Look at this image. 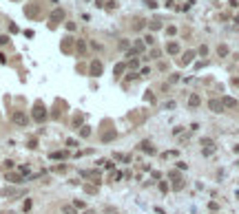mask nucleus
I'll list each match as a JSON object with an SVG mask.
<instances>
[{
    "instance_id": "28",
    "label": "nucleus",
    "mask_w": 239,
    "mask_h": 214,
    "mask_svg": "<svg viewBox=\"0 0 239 214\" xmlns=\"http://www.w3.org/2000/svg\"><path fill=\"white\" fill-rule=\"evenodd\" d=\"M168 177H170V179H173V181H175V179H181V177H179V172H177V170H173V172H170V174H168Z\"/></svg>"
},
{
    "instance_id": "30",
    "label": "nucleus",
    "mask_w": 239,
    "mask_h": 214,
    "mask_svg": "<svg viewBox=\"0 0 239 214\" xmlns=\"http://www.w3.org/2000/svg\"><path fill=\"white\" fill-rule=\"evenodd\" d=\"M62 210H64V214H73V207H71V205H64Z\"/></svg>"
},
{
    "instance_id": "6",
    "label": "nucleus",
    "mask_w": 239,
    "mask_h": 214,
    "mask_svg": "<svg viewBox=\"0 0 239 214\" xmlns=\"http://www.w3.org/2000/svg\"><path fill=\"white\" fill-rule=\"evenodd\" d=\"M82 177L84 179H95V183H102L100 181V170H82Z\"/></svg>"
},
{
    "instance_id": "19",
    "label": "nucleus",
    "mask_w": 239,
    "mask_h": 214,
    "mask_svg": "<svg viewBox=\"0 0 239 214\" xmlns=\"http://www.w3.org/2000/svg\"><path fill=\"white\" fill-rule=\"evenodd\" d=\"M217 53L221 55V58H226V55H228V47H224V44H221V47L217 49Z\"/></svg>"
},
{
    "instance_id": "2",
    "label": "nucleus",
    "mask_w": 239,
    "mask_h": 214,
    "mask_svg": "<svg viewBox=\"0 0 239 214\" xmlns=\"http://www.w3.org/2000/svg\"><path fill=\"white\" fill-rule=\"evenodd\" d=\"M33 119H36V121H44V119H47V110H44L42 102H36V106H33Z\"/></svg>"
},
{
    "instance_id": "23",
    "label": "nucleus",
    "mask_w": 239,
    "mask_h": 214,
    "mask_svg": "<svg viewBox=\"0 0 239 214\" xmlns=\"http://www.w3.org/2000/svg\"><path fill=\"white\" fill-rule=\"evenodd\" d=\"M199 55H208V47L206 44H202V47H199V51H197Z\"/></svg>"
},
{
    "instance_id": "29",
    "label": "nucleus",
    "mask_w": 239,
    "mask_h": 214,
    "mask_svg": "<svg viewBox=\"0 0 239 214\" xmlns=\"http://www.w3.org/2000/svg\"><path fill=\"white\" fill-rule=\"evenodd\" d=\"M7 42H9V38H7V36H0V47H4Z\"/></svg>"
},
{
    "instance_id": "13",
    "label": "nucleus",
    "mask_w": 239,
    "mask_h": 214,
    "mask_svg": "<svg viewBox=\"0 0 239 214\" xmlns=\"http://www.w3.org/2000/svg\"><path fill=\"white\" fill-rule=\"evenodd\" d=\"M7 181H11V183H22V177H20V174L9 172V174H7Z\"/></svg>"
},
{
    "instance_id": "9",
    "label": "nucleus",
    "mask_w": 239,
    "mask_h": 214,
    "mask_svg": "<svg viewBox=\"0 0 239 214\" xmlns=\"http://www.w3.org/2000/svg\"><path fill=\"white\" fill-rule=\"evenodd\" d=\"M166 51H168L170 55H177V53H179V44H177V42H168V44H166Z\"/></svg>"
},
{
    "instance_id": "34",
    "label": "nucleus",
    "mask_w": 239,
    "mask_h": 214,
    "mask_svg": "<svg viewBox=\"0 0 239 214\" xmlns=\"http://www.w3.org/2000/svg\"><path fill=\"white\" fill-rule=\"evenodd\" d=\"M84 214H93V210H87V212H84Z\"/></svg>"
},
{
    "instance_id": "5",
    "label": "nucleus",
    "mask_w": 239,
    "mask_h": 214,
    "mask_svg": "<svg viewBox=\"0 0 239 214\" xmlns=\"http://www.w3.org/2000/svg\"><path fill=\"white\" fill-rule=\"evenodd\" d=\"M208 108L213 110V113H224V110H226L221 99H210V102H208Z\"/></svg>"
},
{
    "instance_id": "24",
    "label": "nucleus",
    "mask_w": 239,
    "mask_h": 214,
    "mask_svg": "<svg viewBox=\"0 0 239 214\" xmlns=\"http://www.w3.org/2000/svg\"><path fill=\"white\" fill-rule=\"evenodd\" d=\"M51 159H64V153H51Z\"/></svg>"
},
{
    "instance_id": "17",
    "label": "nucleus",
    "mask_w": 239,
    "mask_h": 214,
    "mask_svg": "<svg viewBox=\"0 0 239 214\" xmlns=\"http://www.w3.org/2000/svg\"><path fill=\"white\" fill-rule=\"evenodd\" d=\"M89 135H91V128H89V126H82V128H80V137H89Z\"/></svg>"
},
{
    "instance_id": "20",
    "label": "nucleus",
    "mask_w": 239,
    "mask_h": 214,
    "mask_svg": "<svg viewBox=\"0 0 239 214\" xmlns=\"http://www.w3.org/2000/svg\"><path fill=\"white\" fill-rule=\"evenodd\" d=\"M84 192H89V194H95V192H98V188H95V185H84Z\"/></svg>"
},
{
    "instance_id": "31",
    "label": "nucleus",
    "mask_w": 239,
    "mask_h": 214,
    "mask_svg": "<svg viewBox=\"0 0 239 214\" xmlns=\"http://www.w3.org/2000/svg\"><path fill=\"white\" fill-rule=\"evenodd\" d=\"M175 31H177L175 27H168V29H166V33H168V36H175Z\"/></svg>"
},
{
    "instance_id": "11",
    "label": "nucleus",
    "mask_w": 239,
    "mask_h": 214,
    "mask_svg": "<svg viewBox=\"0 0 239 214\" xmlns=\"http://www.w3.org/2000/svg\"><path fill=\"white\" fill-rule=\"evenodd\" d=\"M193 58H195V51H186V53H184V58H181V64H190Z\"/></svg>"
},
{
    "instance_id": "4",
    "label": "nucleus",
    "mask_w": 239,
    "mask_h": 214,
    "mask_svg": "<svg viewBox=\"0 0 239 214\" xmlns=\"http://www.w3.org/2000/svg\"><path fill=\"white\" fill-rule=\"evenodd\" d=\"M102 69H104V66H102V62H100V60H93V62H91L89 73H91L93 77H100V75H102Z\"/></svg>"
},
{
    "instance_id": "14",
    "label": "nucleus",
    "mask_w": 239,
    "mask_h": 214,
    "mask_svg": "<svg viewBox=\"0 0 239 214\" xmlns=\"http://www.w3.org/2000/svg\"><path fill=\"white\" fill-rule=\"evenodd\" d=\"M71 47H73V38H71V36H66V38H64V44H62V49H66V51H69Z\"/></svg>"
},
{
    "instance_id": "33",
    "label": "nucleus",
    "mask_w": 239,
    "mask_h": 214,
    "mask_svg": "<svg viewBox=\"0 0 239 214\" xmlns=\"http://www.w3.org/2000/svg\"><path fill=\"white\" fill-rule=\"evenodd\" d=\"M202 146H206V148H208V146H213V141H210V139H202Z\"/></svg>"
},
{
    "instance_id": "10",
    "label": "nucleus",
    "mask_w": 239,
    "mask_h": 214,
    "mask_svg": "<svg viewBox=\"0 0 239 214\" xmlns=\"http://www.w3.org/2000/svg\"><path fill=\"white\" fill-rule=\"evenodd\" d=\"M140 148L144 150L146 155H155V148H153V146H151L149 141H142V144H140Z\"/></svg>"
},
{
    "instance_id": "16",
    "label": "nucleus",
    "mask_w": 239,
    "mask_h": 214,
    "mask_svg": "<svg viewBox=\"0 0 239 214\" xmlns=\"http://www.w3.org/2000/svg\"><path fill=\"white\" fill-rule=\"evenodd\" d=\"M149 27H151V29H153V31H157V29H162V20H153V22H151V24H149Z\"/></svg>"
},
{
    "instance_id": "26",
    "label": "nucleus",
    "mask_w": 239,
    "mask_h": 214,
    "mask_svg": "<svg viewBox=\"0 0 239 214\" xmlns=\"http://www.w3.org/2000/svg\"><path fill=\"white\" fill-rule=\"evenodd\" d=\"M31 205H33V203H31V199H27V201H25V205H22V207H25V212H29V210H31Z\"/></svg>"
},
{
    "instance_id": "35",
    "label": "nucleus",
    "mask_w": 239,
    "mask_h": 214,
    "mask_svg": "<svg viewBox=\"0 0 239 214\" xmlns=\"http://www.w3.org/2000/svg\"><path fill=\"white\" fill-rule=\"evenodd\" d=\"M237 196H239V190H237Z\"/></svg>"
},
{
    "instance_id": "1",
    "label": "nucleus",
    "mask_w": 239,
    "mask_h": 214,
    "mask_svg": "<svg viewBox=\"0 0 239 214\" xmlns=\"http://www.w3.org/2000/svg\"><path fill=\"white\" fill-rule=\"evenodd\" d=\"M11 121H13L16 126H27V124H29V117H27V113L16 110V113H11Z\"/></svg>"
},
{
    "instance_id": "12",
    "label": "nucleus",
    "mask_w": 239,
    "mask_h": 214,
    "mask_svg": "<svg viewBox=\"0 0 239 214\" xmlns=\"http://www.w3.org/2000/svg\"><path fill=\"white\" fill-rule=\"evenodd\" d=\"M199 102H202V99H199V95H190V97H188V106H190V108H197Z\"/></svg>"
},
{
    "instance_id": "22",
    "label": "nucleus",
    "mask_w": 239,
    "mask_h": 214,
    "mask_svg": "<svg viewBox=\"0 0 239 214\" xmlns=\"http://www.w3.org/2000/svg\"><path fill=\"white\" fill-rule=\"evenodd\" d=\"M122 73H124V64H115V75L120 77Z\"/></svg>"
},
{
    "instance_id": "21",
    "label": "nucleus",
    "mask_w": 239,
    "mask_h": 214,
    "mask_svg": "<svg viewBox=\"0 0 239 214\" xmlns=\"http://www.w3.org/2000/svg\"><path fill=\"white\" fill-rule=\"evenodd\" d=\"M133 49H135V51H137V53H142V51H144V42H140V40H137V42H135V47H133Z\"/></svg>"
},
{
    "instance_id": "7",
    "label": "nucleus",
    "mask_w": 239,
    "mask_h": 214,
    "mask_svg": "<svg viewBox=\"0 0 239 214\" xmlns=\"http://www.w3.org/2000/svg\"><path fill=\"white\" fill-rule=\"evenodd\" d=\"M115 137H117V130H106V133H102V135H100V139H102V141H104V144L113 141V139H115Z\"/></svg>"
},
{
    "instance_id": "32",
    "label": "nucleus",
    "mask_w": 239,
    "mask_h": 214,
    "mask_svg": "<svg viewBox=\"0 0 239 214\" xmlns=\"http://www.w3.org/2000/svg\"><path fill=\"white\" fill-rule=\"evenodd\" d=\"M29 148H38V141H36V139H29Z\"/></svg>"
},
{
    "instance_id": "15",
    "label": "nucleus",
    "mask_w": 239,
    "mask_h": 214,
    "mask_svg": "<svg viewBox=\"0 0 239 214\" xmlns=\"http://www.w3.org/2000/svg\"><path fill=\"white\" fill-rule=\"evenodd\" d=\"M184 188V179H175L173 181V190H181Z\"/></svg>"
},
{
    "instance_id": "8",
    "label": "nucleus",
    "mask_w": 239,
    "mask_h": 214,
    "mask_svg": "<svg viewBox=\"0 0 239 214\" xmlns=\"http://www.w3.org/2000/svg\"><path fill=\"white\" fill-rule=\"evenodd\" d=\"M221 102H224V108H237V106H239V102L235 97H224Z\"/></svg>"
},
{
    "instance_id": "3",
    "label": "nucleus",
    "mask_w": 239,
    "mask_h": 214,
    "mask_svg": "<svg viewBox=\"0 0 239 214\" xmlns=\"http://www.w3.org/2000/svg\"><path fill=\"white\" fill-rule=\"evenodd\" d=\"M64 20V9H53L51 11V16H49V22H51V27H55L58 22Z\"/></svg>"
},
{
    "instance_id": "25",
    "label": "nucleus",
    "mask_w": 239,
    "mask_h": 214,
    "mask_svg": "<svg viewBox=\"0 0 239 214\" xmlns=\"http://www.w3.org/2000/svg\"><path fill=\"white\" fill-rule=\"evenodd\" d=\"M100 163H104V168H106V170H113V166H115L113 161H100Z\"/></svg>"
},
{
    "instance_id": "27",
    "label": "nucleus",
    "mask_w": 239,
    "mask_h": 214,
    "mask_svg": "<svg viewBox=\"0 0 239 214\" xmlns=\"http://www.w3.org/2000/svg\"><path fill=\"white\" fill-rule=\"evenodd\" d=\"M144 2H146V7H151V9H155V7H157L155 0H144Z\"/></svg>"
},
{
    "instance_id": "18",
    "label": "nucleus",
    "mask_w": 239,
    "mask_h": 214,
    "mask_svg": "<svg viewBox=\"0 0 239 214\" xmlns=\"http://www.w3.org/2000/svg\"><path fill=\"white\" fill-rule=\"evenodd\" d=\"M25 13H27V16H38V7H27Z\"/></svg>"
}]
</instances>
